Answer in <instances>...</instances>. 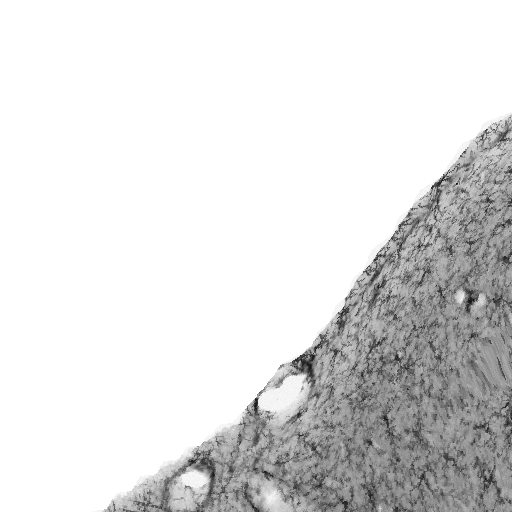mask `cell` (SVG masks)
<instances>
[{
  "instance_id": "1",
  "label": "cell",
  "mask_w": 512,
  "mask_h": 512,
  "mask_svg": "<svg viewBox=\"0 0 512 512\" xmlns=\"http://www.w3.org/2000/svg\"><path fill=\"white\" fill-rule=\"evenodd\" d=\"M212 471L208 465L197 463L176 477L169 489V504L174 509L192 510L208 496Z\"/></svg>"
}]
</instances>
